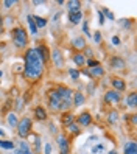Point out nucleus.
<instances>
[{
    "label": "nucleus",
    "instance_id": "1",
    "mask_svg": "<svg viewBox=\"0 0 137 154\" xmlns=\"http://www.w3.org/2000/svg\"><path fill=\"white\" fill-rule=\"evenodd\" d=\"M23 76L28 81H38L42 78L45 72V64L44 61L39 58L36 48H26L23 53Z\"/></svg>",
    "mask_w": 137,
    "mask_h": 154
},
{
    "label": "nucleus",
    "instance_id": "2",
    "mask_svg": "<svg viewBox=\"0 0 137 154\" xmlns=\"http://www.w3.org/2000/svg\"><path fill=\"white\" fill-rule=\"evenodd\" d=\"M17 129V137L22 139V140H28L30 139V134L33 132V120L30 117H20L19 123L16 126Z\"/></svg>",
    "mask_w": 137,
    "mask_h": 154
},
{
    "label": "nucleus",
    "instance_id": "3",
    "mask_svg": "<svg viewBox=\"0 0 137 154\" xmlns=\"http://www.w3.org/2000/svg\"><path fill=\"white\" fill-rule=\"evenodd\" d=\"M11 38H13L16 48H19V50L26 48V45H28V33H26L25 28H22V26H14L11 30Z\"/></svg>",
    "mask_w": 137,
    "mask_h": 154
},
{
    "label": "nucleus",
    "instance_id": "4",
    "mask_svg": "<svg viewBox=\"0 0 137 154\" xmlns=\"http://www.w3.org/2000/svg\"><path fill=\"white\" fill-rule=\"evenodd\" d=\"M103 100H104V103H106V104H109V106H115V104H118V103L122 101V94H120V92H117V90H114V89H111V90H107V92L104 94Z\"/></svg>",
    "mask_w": 137,
    "mask_h": 154
},
{
    "label": "nucleus",
    "instance_id": "5",
    "mask_svg": "<svg viewBox=\"0 0 137 154\" xmlns=\"http://www.w3.org/2000/svg\"><path fill=\"white\" fill-rule=\"evenodd\" d=\"M56 142H58L59 154H69L70 152V139L66 134H59L56 137Z\"/></svg>",
    "mask_w": 137,
    "mask_h": 154
},
{
    "label": "nucleus",
    "instance_id": "6",
    "mask_svg": "<svg viewBox=\"0 0 137 154\" xmlns=\"http://www.w3.org/2000/svg\"><path fill=\"white\" fill-rule=\"evenodd\" d=\"M92 122H94L92 114H90L89 111H83V112L76 117V122H75V123L79 126V128H87V126L92 125Z\"/></svg>",
    "mask_w": 137,
    "mask_h": 154
},
{
    "label": "nucleus",
    "instance_id": "7",
    "mask_svg": "<svg viewBox=\"0 0 137 154\" xmlns=\"http://www.w3.org/2000/svg\"><path fill=\"white\" fill-rule=\"evenodd\" d=\"M84 75H87L89 78H92V79H98V78H103L104 76V69L103 66L100 64V66H95L92 69H83L81 70Z\"/></svg>",
    "mask_w": 137,
    "mask_h": 154
},
{
    "label": "nucleus",
    "instance_id": "8",
    "mask_svg": "<svg viewBox=\"0 0 137 154\" xmlns=\"http://www.w3.org/2000/svg\"><path fill=\"white\" fill-rule=\"evenodd\" d=\"M50 58H51V62L54 64V67H64V56H62V51L59 48H54L51 53H50Z\"/></svg>",
    "mask_w": 137,
    "mask_h": 154
},
{
    "label": "nucleus",
    "instance_id": "9",
    "mask_svg": "<svg viewBox=\"0 0 137 154\" xmlns=\"http://www.w3.org/2000/svg\"><path fill=\"white\" fill-rule=\"evenodd\" d=\"M56 92L61 98V101L62 100H66V101H72V97H73V90L69 89L67 86H58L56 87Z\"/></svg>",
    "mask_w": 137,
    "mask_h": 154
},
{
    "label": "nucleus",
    "instance_id": "10",
    "mask_svg": "<svg viewBox=\"0 0 137 154\" xmlns=\"http://www.w3.org/2000/svg\"><path fill=\"white\" fill-rule=\"evenodd\" d=\"M109 67H111L112 70H125L126 62L122 56H112L111 59H109Z\"/></svg>",
    "mask_w": 137,
    "mask_h": 154
},
{
    "label": "nucleus",
    "instance_id": "11",
    "mask_svg": "<svg viewBox=\"0 0 137 154\" xmlns=\"http://www.w3.org/2000/svg\"><path fill=\"white\" fill-rule=\"evenodd\" d=\"M111 86L114 90H117V92H123V90H126V81L120 76H112L111 78Z\"/></svg>",
    "mask_w": 137,
    "mask_h": 154
},
{
    "label": "nucleus",
    "instance_id": "12",
    "mask_svg": "<svg viewBox=\"0 0 137 154\" xmlns=\"http://www.w3.org/2000/svg\"><path fill=\"white\" fill-rule=\"evenodd\" d=\"M72 47L76 50V53H81L86 48V39L83 38V36H76V38L72 39Z\"/></svg>",
    "mask_w": 137,
    "mask_h": 154
},
{
    "label": "nucleus",
    "instance_id": "13",
    "mask_svg": "<svg viewBox=\"0 0 137 154\" xmlns=\"http://www.w3.org/2000/svg\"><path fill=\"white\" fill-rule=\"evenodd\" d=\"M75 119H76V117L72 114L70 111L62 112V114H61V125L64 126V128H67V126H70L72 123H75Z\"/></svg>",
    "mask_w": 137,
    "mask_h": 154
},
{
    "label": "nucleus",
    "instance_id": "14",
    "mask_svg": "<svg viewBox=\"0 0 137 154\" xmlns=\"http://www.w3.org/2000/svg\"><path fill=\"white\" fill-rule=\"evenodd\" d=\"M36 51H38V55H39V58L44 61V64H47V62L50 61V50L45 47L44 44H41L39 47H36Z\"/></svg>",
    "mask_w": 137,
    "mask_h": 154
},
{
    "label": "nucleus",
    "instance_id": "15",
    "mask_svg": "<svg viewBox=\"0 0 137 154\" xmlns=\"http://www.w3.org/2000/svg\"><path fill=\"white\" fill-rule=\"evenodd\" d=\"M33 114H34V119L38 120V122H45V120L48 119L47 111H45L42 106H36V107H34V111H33Z\"/></svg>",
    "mask_w": 137,
    "mask_h": 154
},
{
    "label": "nucleus",
    "instance_id": "16",
    "mask_svg": "<svg viewBox=\"0 0 137 154\" xmlns=\"http://www.w3.org/2000/svg\"><path fill=\"white\" fill-rule=\"evenodd\" d=\"M125 103H126V106H128V107H131V109H135V107H137V94L134 92V90L126 95Z\"/></svg>",
    "mask_w": 137,
    "mask_h": 154
},
{
    "label": "nucleus",
    "instance_id": "17",
    "mask_svg": "<svg viewBox=\"0 0 137 154\" xmlns=\"http://www.w3.org/2000/svg\"><path fill=\"white\" fill-rule=\"evenodd\" d=\"M86 101V97L81 92H73V97H72V106H83Z\"/></svg>",
    "mask_w": 137,
    "mask_h": 154
},
{
    "label": "nucleus",
    "instance_id": "18",
    "mask_svg": "<svg viewBox=\"0 0 137 154\" xmlns=\"http://www.w3.org/2000/svg\"><path fill=\"white\" fill-rule=\"evenodd\" d=\"M123 154H137L135 140H129V142L125 143V146H123Z\"/></svg>",
    "mask_w": 137,
    "mask_h": 154
},
{
    "label": "nucleus",
    "instance_id": "19",
    "mask_svg": "<svg viewBox=\"0 0 137 154\" xmlns=\"http://www.w3.org/2000/svg\"><path fill=\"white\" fill-rule=\"evenodd\" d=\"M66 5H67L69 13H78V11H81V2H79V0H69V2H66Z\"/></svg>",
    "mask_w": 137,
    "mask_h": 154
},
{
    "label": "nucleus",
    "instance_id": "20",
    "mask_svg": "<svg viewBox=\"0 0 137 154\" xmlns=\"http://www.w3.org/2000/svg\"><path fill=\"white\" fill-rule=\"evenodd\" d=\"M16 154H34V152L30 149V145L25 140H22L19 142V149H16Z\"/></svg>",
    "mask_w": 137,
    "mask_h": 154
},
{
    "label": "nucleus",
    "instance_id": "21",
    "mask_svg": "<svg viewBox=\"0 0 137 154\" xmlns=\"http://www.w3.org/2000/svg\"><path fill=\"white\" fill-rule=\"evenodd\" d=\"M6 122H8V125H10V128H16L17 123H19V117H17L16 112H10L6 115Z\"/></svg>",
    "mask_w": 137,
    "mask_h": 154
},
{
    "label": "nucleus",
    "instance_id": "22",
    "mask_svg": "<svg viewBox=\"0 0 137 154\" xmlns=\"http://www.w3.org/2000/svg\"><path fill=\"white\" fill-rule=\"evenodd\" d=\"M81 19H83V13L78 11V13H69V20L70 23H73V25H78L81 22Z\"/></svg>",
    "mask_w": 137,
    "mask_h": 154
},
{
    "label": "nucleus",
    "instance_id": "23",
    "mask_svg": "<svg viewBox=\"0 0 137 154\" xmlns=\"http://www.w3.org/2000/svg\"><path fill=\"white\" fill-rule=\"evenodd\" d=\"M72 59H73V62L78 67H83L86 64V56L83 55V53H75V55L72 56Z\"/></svg>",
    "mask_w": 137,
    "mask_h": 154
},
{
    "label": "nucleus",
    "instance_id": "24",
    "mask_svg": "<svg viewBox=\"0 0 137 154\" xmlns=\"http://www.w3.org/2000/svg\"><path fill=\"white\" fill-rule=\"evenodd\" d=\"M33 20H34V25L36 28H44V26H47V19H44V17H39V16H33Z\"/></svg>",
    "mask_w": 137,
    "mask_h": 154
},
{
    "label": "nucleus",
    "instance_id": "25",
    "mask_svg": "<svg viewBox=\"0 0 137 154\" xmlns=\"http://www.w3.org/2000/svg\"><path fill=\"white\" fill-rule=\"evenodd\" d=\"M67 131H69V134H70V135H73V137H75V135H79L81 128H79V126H78L76 123H72L70 126H67Z\"/></svg>",
    "mask_w": 137,
    "mask_h": 154
},
{
    "label": "nucleus",
    "instance_id": "26",
    "mask_svg": "<svg viewBox=\"0 0 137 154\" xmlns=\"http://www.w3.org/2000/svg\"><path fill=\"white\" fill-rule=\"evenodd\" d=\"M117 120H118V112H117L115 109L109 111V112H107V122H109V123H117Z\"/></svg>",
    "mask_w": 137,
    "mask_h": 154
},
{
    "label": "nucleus",
    "instance_id": "27",
    "mask_svg": "<svg viewBox=\"0 0 137 154\" xmlns=\"http://www.w3.org/2000/svg\"><path fill=\"white\" fill-rule=\"evenodd\" d=\"M26 22H28V26H30V33H31V34H36V33H38V28H36L34 20H33V16H28V17H26Z\"/></svg>",
    "mask_w": 137,
    "mask_h": 154
},
{
    "label": "nucleus",
    "instance_id": "28",
    "mask_svg": "<svg viewBox=\"0 0 137 154\" xmlns=\"http://www.w3.org/2000/svg\"><path fill=\"white\" fill-rule=\"evenodd\" d=\"M0 148H5V149H14V143L11 140H2L0 139Z\"/></svg>",
    "mask_w": 137,
    "mask_h": 154
},
{
    "label": "nucleus",
    "instance_id": "29",
    "mask_svg": "<svg viewBox=\"0 0 137 154\" xmlns=\"http://www.w3.org/2000/svg\"><path fill=\"white\" fill-rule=\"evenodd\" d=\"M34 139H36V142H34V154H39L41 152V137L34 134Z\"/></svg>",
    "mask_w": 137,
    "mask_h": 154
},
{
    "label": "nucleus",
    "instance_id": "30",
    "mask_svg": "<svg viewBox=\"0 0 137 154\" xmlns=\"http://www.w3.org/2000/svg\"><path fill=\"white\" fill-rule=\"evenodd\" d=\"M69 73H70V76H72L73 81H76L79 78V70L78 69H69Z\"/></svg>",
    "mask_w": 137,
    "mask_h": 154
},
{
    "label": "nucleus",
    "instance_id": "31",
    "mask_svg": "<svg viewBox=\"0 0 137 154\" xmlns=\"http://www.w3.org/2000/svg\"><path fill=\"white\" fill-rule=\"evenodd\" d=\"M86 64H87L89 69H92V67H95V66H100V62L95 61V59H86Z\"/></svg>",
    "mask_w": 137,
    "mask_h": 154
},
{
    "label": "nucleus",
    "instance_id": "32",
    "mask_svg": "<svg viewBox=\"0 0 137 154\" xmlns=\"http://www.w3.org/2000/svg\"><path fill=\"white\" fill-rule=\"evenodd\" d=\"M14 5H17V0H5V2H3V6L5 8H11Z\"/></svg>",
    "mask_w": 137,
    "mask_h": 154
},
{
    "label": "nucleus",
    "instance_id": "33",
    "mask_svg": "<svg viewBox=\"0 0 137 154\" xmlns=\"http://www.w3.org/2000/svg\"><path fill=\"white\" fill-rule=\"evenodd\" d=\"M103 14H106V17H107V19H111V20H114L115 19V17H114V14L111 13V11H109L107 10V8H103V11H101Z\"/></svg>",
    "mask_w": 137,
    "mask_h": 154
},
{
    "label": "nucleus",
    "instance_id": "34",
    "mask_svg": "<svg viewBox=\"0 0 137 154\" xmlns=\"http://www.w3.org/2000/svg\"><path fill=\"white\" fill-rule=\"evenodd\" d=\"M94 41H95V44H101V31H95Z\"/></svg>",
    "mask_w": 137,
    "mask_h": 154
},
{
    "label": "nucleus",
    "instance_id": "35",
    "mask_svg": "<svg viewBox=\"0 0 137 154\" xmlns=\"http://www.w3.org/2000/svg\"><path fill=\"white\" fill-rule=\"evenodd\" d=\"M83 31H84L86 36H89V38H90V33H89V22H87V20H84V23H83Z\"/></svg>",
    "mask_w": 137,
    "mask_h": 154
},
{
    "label": "nucleus",
    "instance_id": "36",
    "mask_svg": "<svg viewBox=\"0 0 137 154\" xmlns=\"http://www.w3.org/2000/svg\"><path fill=\"white\" fill-rule=\"evenodd\" d=\"M104 20H106V19H104V14L101 13V10H98V22H100V25H103Z\"/></svg>",
    "mask_w": 137,
    "mask_h": 154
},
{
    "label": "nucleus",
    "instance_id": "37",
    "mask_svg": "<svg viewBox=\"0 0 137 154\" xmlns=\"http://www.w3.org/2000/svg\"><path fill=\"white\" fill-rule=\"evenodd\" d=\"M103 149H104V146H103L101 143H98L97 146H94V148H92V152L95 154V152H98V151H103Z\"/></svg>",
    "mask_w": 137,
    "mask_h": 154
},
{
    "label": "nucleus",
    "instance_id": "38",
    "mask_svg": "<svg viewBox=\"0 0 137 154\" xmlns=\"http://www.w3.org/2000/svg\"><path fill=\"white\" fill-rule=\"evenodd\" d=\"M50 152H51V145L45 143V154H50Z\"/></svg>",
    "mask_w": 137,
    "mask_h": 154
},
{
    "label": "nucleus",
    "instance_id": "39",
    "mask_svg": "<svg viewBox=\"0 0 137 154\" xmlns=\"http://www.w3.org/2000/svg\"><path fill=\"white\" fill-rule=\"evenodd\" d=\"M112 44L114 45H120V39H118V36H114V38H112Z\"/></svg>",
    "mask_w": 137,
    "mask_h": 154
},
{
    "label": "nucleus",
    "instance_id": "40",
    "mask_svg": "<svg viewBox=\"0 0 137 154\" xmlns=\"http://www.w3.org/2000/svg\"><path fill=\"white\" fill-rule=\"evenodd\" d=\"M2 28H3V16L0 14V30H2Z\"/></svg>",
    "mask_w": 137,
    "mask_h": 154
},
{
    "label": "nucleus",
    "instance_id": "41",
    "mask_svg": "<svg viewBox=\"0 0 137 154\" xmlns=\"http://www.w3.org/2000/svg\"><path fill=\"white\" fill-rule=\"evenodd\" d=\"M50 131H51L53 134H56V128H54V125H50Z\"/></svg>",
    "mask_w": 137,
    "mask_h": 154
},
{
    "label": "nucleus",
    "instance_id": "42",
    "mask_svg": "<svg viewBox=\"0 0 137 154\" xmlns=\"http://www.w3.org/2000/svg\"><path fill=\"white\" fill-rule=\"evenodd\" d=\"M33 3H34V5H41V3H44V0H34Z\"/></svg>",
    "mask_w": 137,
    "mask_h": 154
},
{
    "label": "nucleus",
    "instance_id": "43",
    "mask_svg": "<svg viewBox=\"0 0 137 154\" xmlns=\"http://www.w3.org/2000/svg\"><path fill=\"white\" fill-rule=\"evenodd\" d=\"M107 154H118V152H117V151H115V149H111V151H109V152H107Z\"/></svg>",
    "mask_w": 137,
    "mask_h": 154
},
{
    "label": "nucleus",
    "instance_id": "44",
    "mask_svg": "<svg viewBox=\"0 0 137 154\" xmlns=\"http://www.w3.org/2000/svg\"><path fill=\"white\" fill-rule=\"evenodd\" d=\"M0 135H2V137H3V135H5V132H3L2 129H0Z\"/></svg>",
    "mask_w": 137,
    "mask_h": 154
},
{
    "label": "nucleus",
    "instance_id": "45",
    "mask_svg": "<svg viewBox=\"0 0 137 154\" xmlns=\"http://www.w3.org/2000/svg\"><path fill=\"white\" fill-rule=\"evenodd\" d=\"M2 76H3V72H2V70H0V78H2Z\"/></svg>",
    "mask_w": 137,
    "mask_h": 154
}]
</instances>
